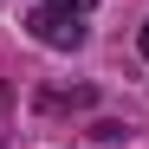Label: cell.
<instances>
[{"label": "cell", "mask_w": 149, "mask_h": 149, "mask_svg": "<svg viewBox=\"0 0 149 149\" xmlns=\"http://www.w3.org/2000/svg\"><path fill=\"white\" fill-rule=\"evenodd\" d=\"M143 52H149V26H143Z\"/></svg>", "instance_id": "7a4b0ae2"}, {"label": "cell", "mask_w": 149, "mask_h": 149, "mask_svg": "<svg viewBox=\"0 0 149 149\" xmlns=\"http://www.w3.org/2000/svg\"><path fill=\"white\" fill-rule=\"evenodd\" d=\"M84 13H91V0H45L26 19V33L39 45H52V52H78L84 45Z\"/></svg>", "instance_id": "6da1fadb"}]
</instances>
